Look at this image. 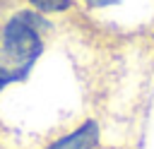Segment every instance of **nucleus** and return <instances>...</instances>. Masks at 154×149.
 I'll list each match as a JSON object with an SVG mask.
<instances>
[{
  "mask_svg": "<svg viewBox=\"0 0 154 149\" xmlns=\"http://www.w3.org/2000/svg\"><path fill=\"white\" fill-rule=\"evenodd\" d=\"M43 50L41 19L36 14L22 12L0 26V65L19 72L22 77L36 62Z\"/></svg>",
  "mask_w": 154,
  "mask_h": 149,
  "instance_id": "1",
  "label": "nucleus"
},
{
  "mask_svg": "<svg viewBox=\"0 0 154 149\" xmlns=\"http://www.w3.org/2000/svg\"><path fill=\"white\" fill-rule=\"evenodd\" d=\"M99 139H101V130H99V123L96 120H84L79 123L75 130H70L67 135L53 139L48 147L43 149H96L99 147Z\"/></svg>",
  "mask_w": 154,
  "mask_h": 149,
  "instance_id": "2",
  "label": "nucleus"
},
{
  "mask_svg": "<svg viewBox=\"0 0 154 149\" xmlns=\"http://www.w3.org/2000/svg\"><path fill=\"white\" fill-rule=\"evenodd\" d=\"M34 10L38 12H46V14H53V12H65L72 7V0H26Z\"/></svg>",
  "mask_w": 154,
  "mask_h": 149,
  "instance_id": "3",
  "label": "nucleus"
},
{
  "mask_svg": "<svg viewBox=\"0 0 154 149\" xmlns=\"http://www.w3.org/2000/svg\"><path fill=\"white\" fill-rule=\"evenodd\" d=\"M19 79H22V74H19V72H14V70H10V67H2V65H0V91H2L7 84L19 82Z\"/></svg>",
  "mask_w": 154,
  "mask_h": 149,
  "instance_id": "4",
  "label": "nucleus"
},
{
  "mask_svg": "<svg viewBox=\"0 0 154 149\" xmlns=\"http://www.w3.org/2000/svg\"><path fill=\"white\" fill-rule=\"evenodd\" d=\"M84 2H89V5H94V7H103V5H113V2H118V0H84Z\"/></svg>",
  "mask_w": 154,
  "mask_h": 149,
  "instance_id": "5",
  "label": "nucleus"
}]
</instances>
